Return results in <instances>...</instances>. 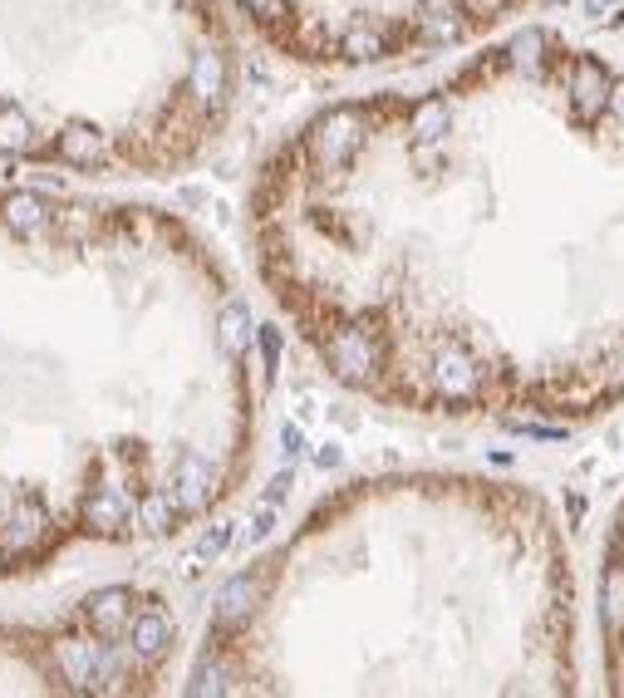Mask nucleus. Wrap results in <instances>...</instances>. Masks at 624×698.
<instances>
[{"label": "nucleus", "instance_id": "3", "mask_svg": "<svg viewBox=\"0 0 624 698\" xmlns=\"http://www.w3.org/2000/svg\"><path fill=\"white\" fill-rule=\"evenodd\" d=\"M561 654V566L516 497L374 477L315 502L231 576L182 689H521L551 684Z\"/></svg>", "mask_w": 624, "mask_h": 698}, {"label": "nucleus", "instance_id": "6", "mask_svg": "<svg viewBox=\"0 0 624 698\" xmlns=\"http://www.w3.org/2000/svg\"><path fill=\"white\" fill-rule=\"evenodd\" d=\"M521 0H231L251 35L290 64L369 69L462 45Z\"/></svg>", "mask_w": 624, "mask_h": 698}, {"label": "nucleus", "instance_id": "4", "mask_svg": "<svg viewBox=\"0 0 624 698\" xmlns=\"http://www.w3.org/2000/svg\"><path fill=\"white\" fill-rule=\"evenodd\" d=\"M231 104V0H0V168L163 177Z\"/></svg>", "mask_w": 624, "mask_h": 698}, {"label": "nucleus", "instance_id": "5", "mask_svg": "<svg viewBox=\"0 0 624 698\" xmlns=\"http://www.w3.org/2000/svg\"><path fill=\"white\" fill-rule=\"evenodd\" d=\"M182 659V620L153 585H104L50 615L0 620V694L143 698Z\"/></svg>", "mask_w": 624, "mask_h": 698}, {"label": "nucleus", "instance_id": "2", "mask_svg": "<svg viewBox=\"0 0 624 698\" xmlns=\"http://www.w3.org/2000/svg\"><path fill=\"white\" fill-rule=\"evenodd\" d=\"M261 379L251 305L182 217L0 182V581L217 517Z\"/></svg>", "mask_w": 624, "mask_h": 698}, {"label": "nucleus", "instance_id": "1", "mask_svg": "<svg viewBox=\"0 0 624 698\" xmlns=\"http://www.w3.org/2000/svg\"><path fill=\"white\" fill-rule=\"evenodd\" d=\"M570 59L521 30L443 89L344 99L271 148L251 261L335 384L541 438L624 389V114L575 94Z\"/></svg>", "mask_w": 624, "mask_h": 698}]
</instances>
